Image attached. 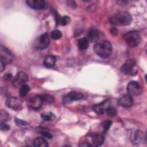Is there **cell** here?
<instances>
[{
    "mask_svg": "<svg viewBox=\"0 0 147 147\" xmlns=\"http://www.w3.org/2000/svg\"><path fill=\"white\" fill-rule=\"evenodd\" d=\"M94 51L96 55L103 59L109 57L112 52V46L108 41L102 40L96 42L94 46Z\"/></svg>",
    "mask_w": 147,
    "mask_h": 147,
    "instance_id": "obj_1",
    "label": "cell"
},
{
    "mask_svg": "<svg viewBox=\"0 0 147 147\" xmlns=\"http://www.w3.org/2000/svg\"><path fill=\"white\" fill-rule=\"evenodd\" d=\"M132 17L127 11H119L114 14L110 18V22L114 25L118 26H125L130 24Z\"/></svg>",
    "mask_w": 147,
    "mask_h": 147,
    "instance_id": "obj_2",
    "label": "cell"
},
{
    "mask_svg": "<svg viewBox=\"0 0 147 147\" xmlns=\"http://www.w3.org/2000/svg\"><path fill=\"white\" fill-rule=\"evenodd\" d=\"M123 38L125 42L131 47H137L141 42V36L137 31H130L126 33Z\"/></svg>",
    "mask_w": 147,
    "mask_h": 147,
    "instance_id": "obj_3",
    "label": "cell"
},
{
    "mask_svg": "<svg viewBox=\"0 0 147 147\" xmlns=\"http://www.w3.org/2000/svg\"><path fill=\"white\" fill-rule=\"evenodd\" d=\"M136 64V61L134 59L127 60L121 68V72L126 75H130L131 76L136 75L137 73V69Z\"/></svg>",
    "mask_w": 147,
    "mask_h": 147,
    "instance_id": "obj_4",
    "label": "cell"
},
{
    "mask_svg": "<svg viewBox=\"0 0 147 147\" xmlns=\"http://www.w3.org/2000/svg\"><path fill=\"white\" fill-rule=\"evenodd\" d=\"M43 100L40 95L32 94L29 96L27 99V104L32 109L37 110L39 109L42 104Z\"/></svg>",
    "mask_w": 147,
    "mask_h": 147,
    "instance_id": "obj_5",
    "label": "cell"
},
{
    "mask_svg": "<svg viewBox=\"0 0 147 147\" xmlns=\"http://www.w3.org/2000/svg\"><path fill=\"white\" fill-rule=\"evenodd\" d=\"M130 140L134 144H140L142 142H146V134L140 130H137L132 132L130 134Z\"/></svg>",
    "mask_w": 147,
    "mask_h": 147,
    "instance_id": "obj_6",
    "label": "cell"
},
{
    "mask_svg": "<svg viewBox=\"0 0 147 147\" xmlns=\"http://www.w3.org/2000/svg\"><path fill=\"white\" fill-rule=\"evenodd\" d=\"M49 44V38L48 33H44L40 35L34 42V47L37 49L46 48Z\"/></svg>",
    "mask_w": 147,
    "mask_h": 147,
    "instance_id": "obj_7",
    "label": "cell"
},
{
    "mask_svg": "<svg viewBox=\"0 0 147 147\" xmlns=\"http://www.w3.org/2000/svg\"><path fill=\"white\" fill-rule=\"evenodd\" d=\"M28 80V76L25 72H19L13 79L12 84L16 88H20Z\"/></svg>",
    "mask_w": 147,
    "mask_h": 147,
    "instance_id": "obj_8",
    "label": "cell"
},
{
    "mask_svg": "<svg viewBox=\"0 0 147 147\" xmlns=\"http://www.w3.org/2000/svg\"><path fill=\"white\" fill-rule=\"evenodd\" d=\"M83 94L81 92L73 91L64 96L63 98V102L64 104H67L75 100L82 99L83 98Z\"/></svg>",
    "mask_w": 147,
    "mask_h": 147,
    "instance_id": "obj_9",
    "label": "cell"
},
{
    "mask_svg": "<svg viewBox=\"0 0 147 147\" xmlns=\"http://www.w3.org/2000/svg\"><path fill=\"white\" fill-rule=\"evenodd\" d=\"M126 89L129 94L130 95H138L142 91L141 86L136 81H132L129 83Z\"/></svg>",
    "mask_w": 147,
    "mask_h": 147,
    "instance_id": "obj_10",
    "label": "cell"
},
{
    "mask_svg": "<svg viewBox=\"0 0 147 147\" xmlns=\"http://www.w3.org/2000/svg\"><path fill=\"white\" fill-rule=\"evenodd\" d=\"M110 105H111V102L110 99H107L99 103L94 105L92 107V109L96 113L102 115L105 113H106V110L110 106Z\"/></svg>",
    "mask_w": 147,
    "mask_h": 147,
    "instance_id": "obj_11",
    "label": "cell"
},
{
    "mask_svg": "<svg viewBox=\"0 0 147 147\" xmlns=\"http://www.w3.org/2000/svg\"><path fill=\"white\" fill-rule=\"evenodd\" d=\"M27 5L34 10H43L47 7V3L44 0H27Z\"/></svg>",
    "mask_w": 147,
    "mask_h": 147,
    "instance_id": "obj_12",
    "label": "cell"
},
{
    "mask_svg": "<svg viewBox=\"0 0 147 147\" xmlns=\"http://www.w3.org/2000/svg\"><path fill=\"white\" fill-rule=\"evenodd\" d=\"M6 106L14 110H20L22 108V101L16 97H9L6 101Z\"/></svg>",
    "mask_w": 147,
    "mask_h": 147,
    "instance_id": "obj_13",
    "label": "cell"
},
{
    "mask_svg": "<svg viewBox=\"0 0 147 147\" xmlns=\"http://www.w3.org/2000/svg\"><path fill=\"white\" fill-rule=\"evenodd\" d=\"M0 53L1 60H2L5 64H8L11 62L13 60L12 53L3 45H1Z\"/></svg>",
    "mask_w": 147,
    "mask_h": 147,
    "instance_id": "obj_14",
    "label": "cell"
},
{
    "mask_svg": "<svg viewBox=\"0 0 147 147\" xmlns=\"http://www.w3.org/2000/svg\"><path fill=\"white\" fill-rule=\"evenodd\" d=\"M118 104L125 107H131L134 103V99L130 95H125L120 98L118 101Z\"/></svg>",
    "mask_w": 147,
    "mask_h": 147,
    "instance_id": "obj_15",
    "label": "cell"
},
{
    "mask_svg": "<svg viewBox=\"0 0 147 147\" xmlns=\"http://www.w3.org/2000/svg\"><path fill=\"white\" fill-rule=\"evenodd\" d=\"M99 33L98 30L95 27H91L87 33V39L91 42H95L99 38Z\"/></svg>",
    "mask_w": 147,
    "mask_h": 147,
    "instance_id": "obj_16",
    "label": "cell"
},
{
    "mask_svg": "<svg viewBox=\"0 0 147 147\" xmlns=\"http://www.w3.org/2000/svg\"><path fill=\"white\" fill-rule=\"evenodd\" d=\"M91 140L94 146H99L104 142V136L101 133H96L91 136Z\"/></svg>",
    "mask_w": 147,
    "mask_h": 147,
    "instance_id": "obj_17",
    "label": "cell"
},
{
    "mask_svg": "<svg viewBox=\"0 0 147 147\" xmlns=\"http://www.w3.org/2000/svg\"><path fill=\"white\" fill-rule=\"evenodd\" d=\"M56 58L52 55H49L45 57L43 61L44 65L47 68H52L56 63Z\"/></svg>",
    "mask_w": 147,
    "mask_h": 147,
    "instance_id": "obj_18",
    "label": "cell"
},
{
    "mask_svg": "<svg viewBox=\"0 0 147 147\" xmlns=\"http://www.w3.org/2000/svg\"><path fill=\"white\" fill-rule=\"evenodd\" d=\"M89 41L87 38H81L78 41V45L81 50H86L88 48Z\"/></svg>",
    "mask_w": 147,
    "mask_h": 147,
    "instance_id": "obj_19",
    "label": "cell"
},
{
    "mask_svg": "<svg viewBox=\"0 0 147 147\" xmlns=\"http://www.w3.org/2000/svg\"><path fill=\"white\" fill-rule=\"evenodd\" d=\"M34 146L36 147H45L48 146L47 141L42 137L36 138L34 141Z\"/></svg>",
    "mask_w": 147,
    "mask_h": 147,
    "instance_id": "obj_20",
    "label": "cell"
},
{
    "mask_svg": "<svg viewBox=\"0 0 147 147\" xmlns=\"http://www.w3.org/2000/svg\"><path fill=\"white\" fill-rule=\"evenodd\" d=\"M30 91V87L29 85L24 84H23L20 88V91H19V94L20 96L22 98L25 97L29 91Z\"/></svg>",
    "mask_w": 147,
    "mask_h": 147,
    "instance_id": "obj_21",
    "label": "cell"
},
{
    "mask_svg": "<svg viewBox=\"0 0 147 147\" xmlns=\"http://www.w3.org/2000/svg\"><path fill=\"white\" fill-rule=\"evenodd\" d=\"M15 123L17 126H19L22 129H28L30 127V126L28 123L25 122V121L21 120L20 119H18L17 118H15Z\"/></svg>",
    "mask_w": 147,
    "mask_h": 147,
    "instance_id": "obj_22",
    "label": "cell"
},
{
    "mask_svg": "<svg viewBox=\"0 0 147 147\" xmlns=\"http://www.w3.org/2000/svg\"><path fill=\"white\" fill-rule=\"evenodd\" d=\"M41 118L47 121H53L55 119V115L52 113H44L41 114Z\"/></svg>",
    "mask_w": 147,
    "mask_h": 147,
    "instance_id": "obj_23",
    "label": "cell"
},
{
    "mask_svg": "<svg viewBox=\"0 0 147 147\" xmlns=\"http://www.w3.org/2000/svg\"><path fill=\"white\" fill-rule=\"evenodd\" d=\"M0 118H1V122H5L7 121L10 120V117L9 114L5 111H3V110H1V115H0Z\"/></svg>",
    "mask_w": 147,
    "mask_h": 147,
    "instance_id": "obj_24",
    "label": "cell"
},
{
    "mask_svg": "<svg viewBox=\"0 0 147 147\" xmlns=\"http://www.w3.org/2000/svg\"><path fill=\"white\" fill-rule=\"evenodd\" d=\"M43 102H47V103H52L54 102L55 99L54 98L49 95H47V94H43L40 95Z\"/></svg>",
    "mask_w": 147,
    "mask_h": 147,
    "instance_id": "obj_25",
    "label": "cell"
},
{
    "mask_svg": "<svg viewBox=\"0 0 147 147\" xmlns=\"http://www.w3.org/2000/svg\"><path fill=\"white\" fill-rule=\"evenodd\" d=\"M62 36L61 32L59 30H55L51 32V37L53 40H57L61 38Z\"/></svg>",
    "mask_w": 147,
    "mask_h": 147,
    "instance_id": "obj_26",
    "label": "cell"
},
{
    "mask_svg": "<svg viewBox=\"0 0 147 147\" xmlns=\"http://www.w3.org/2000/svg\"><path fill=\"white\" fill-rule=\"evenodd\" d=\"M111 124H112V122L109 120L105 121L102 123V126L104 133H106L109 130L110 126H111Z\"/></svg>",
    "mask_w": 147,
    "mask_h": 147,
    "instance_id": "obj_27",
    "label": "cell"
},
{
    "mask_svg": "<svg viewBox=\"0 0 147 147\" xmlns=\"http://www.w3.org/2000/svg\"><path fill=\"white\" fill-rule=\"evenodd\" d=\"M106 114L110 116V117H113L114 115H116L117 114V111L115 110V109H114V107H111L110 106L107 110H106Z\"/></svg>",
    "mask_w": 147,
    "mask_h": 147,
    "instance_id": "obj_28",
    "label": "cell"
},
{
    "mask_svg": "<svg viewBox=\"0 0 147 147\" xmlns=\"http://www.w3.org/2000/svg\"><path fill=\"white\" fill-rule=\"evenodd\" d=\"M70 18L68 17V16H65L64 17H63L61 18V21H60V22H61V24L62 25H66L68 24H69L70 22Z\"/></svg>",
    "mask_w": 147,
    "mask_h": 147,
    "instance_id": "obj_29",
    "label": "cell"
},
{
    "mask_svg": "<svg viewBox=\"0 0 147 147\" xmlns=\"http://www.w3.org/2000/svg\"><path fill=\"white\" fill-rule=\"evenodd\" d=\"M0 127H1V130L3 131L8 130L10 129V126L7 124H6L4 122H1Z\"/></svg>",
    "mask_w": 147,
    "mask_h": 147,
    "instance_id": "obj_30",
    "label": "cell"
},
{
    "mask_svg": "<svg viewBox=\"0 0 147 147\" xmlns=\"http://www.w3.org/2000/svg\"><path fill=\"white\" fill-rule=\"evenodd\" d=\"M40 134L42 136H43L44 137H45L47 138H49V139L52 138V137H53L52 134L50 133L49 131H40Z\"/></svg>",
    "mask_w": 147,
    "mask_h": 147,
    "instance_id": "obj_31",
    "label": "cell"
},
{
    "mask_svg": "<svg viewBox=\"0 0 147 147\" xmlns=\"http://www.w3.org/2000/svg\"><path fill=\"white\" fill-rule=\"evenodd\" d=\"M3 79H4L5 80H10L12 79L13 76H12V75H11V74H10V73H7V74H6L5 75H3Z\"/></svg>",
    "mask_w": 147,
    "mask_h": 147,
    "instance_id": "obj_32",
    "label": "cell"
},
{
    "mask_svg": "<svg viewBox=\"0 0 147 147\" xmlns=\"http://www.w3.org/2000/svg\"><path fill=\"white\" fill-rule=\"evenodd\" d=\"M5 65V64L2 60H1V62H0V72H2L4 70Z\"/></svg>",
    "mask_w": 147,
    "mask_h": 147,
    "instance_id": "obj_33",
    "label": "cell"
},
{
    "mask_svg": "<svg viewBox=\"0 0 147 147\" xmlns=\"http://www.w3.org/2000/svg\"><path fill=\"white\" fill-rule=\"evenodd\" d=\"M67 3H68V5H69V6H72V7H74V6L76 5L75 2L74 1H67Z\"/></svg>",
    "mask_w": 147,
    "mask_h": 147,
    "instance_id": "obj_34",
    "label": "cell"
},
{
    "mask_svg": "<svg viewBox=\"0 0 147 147\" xmlns=\"http://www.w3.org/2000/svg\"><path fill=\"white\" fill-rule=\"evenodd\" d=\"M110 31H111V33L113 35H116L117 33V29L115 28H112Z\"/></svg>",
    "mask_w": 147,
    "mask_h": 147,
    "instance_id": "obj_35",
    "label": "cell"
}]
</instances>
